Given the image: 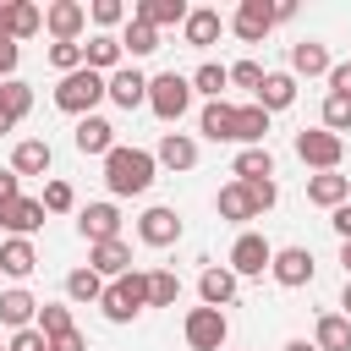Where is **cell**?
Returning <instances> with one entry per match:
<instances>
[{
    "label": "cell",
    "instance_id": "cell-1",
    "mask_svg": "<svg viewBox=\"0 0 351 351\" xmlns=\"http://www.w3.org/2000/svg\"><path fill=\"white\" fill-rule=\"evenodd\" d=\"M154 170H159V159H154L148 148L115 143V148L104 154V186H110V197H143V192L154 186Z\"/></svg>",
    "mask_w": 351,
    "mask_h": 351
},
{
    "label": "cell",
    "instance_id": "cell-2",
    "mask_svg": "<svg viewBox=\"0 0 351 351\" xmlns=\"http://www.w3.org/2000/svg\"><path fill=\"white\" fill-rule=\"evenodd\" d=\"M104 99H110V77H99V71H88V66L55 82V110H66V115H77V121L93 115Z\"/></svg>",
    "mask_w": 351,
    "mask_h": 351
},
{
    "label": "cell",
    "instance_id": "cell-3",
    "mask_svg": "<svg viewBox=\"0 0 351 351\" xmlns=\"http://www.w3.org/2000/svg\"><path fill=\"white\" fill-rule=\"evenodd\" d=\"M99 307H104V318H110V324H132V318L148 307V269H132V274L110 280V285H104V296H99Z\"/></svg>",
    "mask_w": 351,
    "mask_h": 351
},
{
    "label": "cell",
    "instance_id": "cell-4",
    "mask_svg": "<svg viewBox=\"0 0 351 351\" xmlns=\"http://www.w3.org/2000/svg\"><path fill=\"white\" fill-rule=\"evenodd\" d=\"M186 104H192V77H181V71H159V77H148V110L159 115V121H181L186 115Z\"/></svg>",
    "mask_w": 351,
    "mask_h": 351
},
{
    "label": "cell",
    "instance_id": "cell-5",
    "mask_svg": "<svg viewBox=\"0 0 351 351\" xmlns=\"http://www.w3.org/2000/svg\"><path fill=\"white\" fill-rule=\"evenodd\" d=\"M296 159L313 165L318 176H324V170H340V159H346V137H335V132H324V126H313V132L302 126V132H296Z\"/></svg>",
    "mask_w": 351,
    "mask_h": 351
},
{
    "label": "cell",
    "instance_id": "cell-6",
    "mask_svg": "<svg viewBox=\"0 0 351 351\" xmlns=\"http://www.w3.org/2000/svg\"><path fill=\"white\" fill-rule=\"evenodd\" d=\"M269 263H274V247L258 230H241L230 241V274L236 280H258V274H269Z\"/></svg>",
    "mask_w": 351,
    "mask_h": 351
},
{
    "label": "cell",
    "instance_id": "cell-7",
    "mask_svg": "<svg viewBox=\"0 0 351 351\" xmlns=\"http://www.w3.org/2000/svg\"><path fill=\"white\" fill-rule=\"evenodd\" d=\"M181 329H186V346H192V351H219V346L230 340V318H225L219 307H192Z\"/></svg>",
    "mask_w": 351,
    "mask_h": 351
},
{
    "label": "cell",
    "instance_id": "cell-8",
    "mask_svg": "<svg viewBox=\"0 0 351 351\" xmlns=\"http://www.w3.org/2000/svg\"><path fill=\"white\" fill-rule=\"evenodd\" d=\"M269 274H274V285H285V291H302V285H313L318 263H313V252H307V247H274V263H269Z\"/></svg>",
    "mask_w": 351,
    "mask_h": 351
},
{
    "label": "cell",
    "instance_id": "cell-9",
    "mask_svg": "<svg viewBox=\"0 0 351 351\" xmlns=\"http://www.w3.org/2000/svg\"><path fill=\"white\" fill-rule=\"evenodd\" d=\"M44 27H49L55 44H77L82 27H88V5L82 0H55V5H44Z\"/></svg>",
    "mask_w": 351,
    "mask_h": 351
},
{
    "label": "cell",
    "instance_id": "cell-10",
    "mask_svg": "<svg viewBox=\"0 0 351 351\" xmlns=\"http://www.w3.org/2000/svg\"><path fill=\"white\" fill-rule=\"evenodd\" d=\"M77 236H82L88 247L115 241V236H121V208H115V203H88V208H77Z\"/></svg>",
    "mask_w": 351,
    "mask_h": 351
},
{
    "label": "cell",
    "instance_id": "cell-11",
    "mask_svg": "<svg viewBox=\"0 0 351 351\" xmlns=\"http://www.w3.org/2000/svg\"><path fill=\"white\" fill-rule=\"evenodd\" d=\"M137 241H143V247H176V241H181V214L165 208V203H154V208L137 219Z\"/></svg>",
    "mask_w": 351,
    "mask_h": 351
},
{
    "label": "cell",
    "instance_id": "cell-12",
    "mask_svg": "<svg viewBox=\"0 0 351 351\" xmlns=\"http://www.w3.org/2000/svg\"><path fill=\"white\" fill-rule=\"evenodd\" d=\"M230 27H236L241 44H263L269 27H274V5H269V0H241L236 16H230Z\"/></svg>",
    "mask_w": 351,
    "mask_h": 351
},
{
    "label": "cell",
    "instance_id": "cell-13",
    "mask_svg": "<svg viewBox=\"0 0 351 351\" xmlns=\"http://www.w3.org/2000/svg\"><path fill=\"white\" fill-rule=\"evenodd\" d=\"M38 307H44V302H38L33 291H22V285L0 291V324H5L11 335H16V329H33V324H38Z\"/></svg>",
    "mask_w": 351,
    "mask_h": 351
},
{
    "label": "cell",
    "instance_id": "cell-14",
    "mask_svg": "<svg viewBox=\"0 0 351 351\" xmlns=\"http://www.w3.org/2000/svg\"><path fill=\"white\" fill-rule=\"evenodd\" d=\"M121 60H126V49H121V33H93V38L82 44V66H88V71H99V77L121 71Z\"/></svg>",
    "mask_w": 351,
    "mask_h": 351
},
{
    "label": "cell",
    "instance_id": "cell-15",
    "mask_svg": "<svg viewBox=\"0 0 351 351\" xmlns=\"http://www.w3.org/2000/svg\"><path fill=\"white\" fill-rule=\"evenodd\" d=\"M88 269L99 280H121V274H132V247L121 236L115 241H99V247H88Z\"/></svg>",
    "mask_w": 351,
    "mask_h": 351
},
{
    "label": "cell",
    "instance_id": "cell-16",
    "mask_svg": "<svg viewBox=\"0 0 351 351\" xmlns=\"http://www.w3.org/2000/svg\"><path fill=\"white\" fill-rule=\"evenodd\" d=\"M197 296H203V307H230L236 302V274H230V263H208L203 274H197Z\"/></svg>",
    "mask_w": 351,
    "mask_h": 351
},
{
    "label": "cell",
    "instance_id": "cell-17",
    "mask_svg": "<svg viewBox=\"0 0 351 351\" xmlns=\"http://www.w3.org/2000/svg\"><path fill=\"white\" fill-rule=\"evenodd\" d=\"M335 60H329V44L318 38H296L291 44V77H329Z\"/></svg>",
    "mask_w": 351,
    "mask_h": 351
},
{
    "label": "cell",
    "instance_id": "cell-18",
    "mask_svg": "<svg viewBox=\"0 0 351 351\" xmlns=\"http://www.w3.org/2000/svg\"><path fill=\"white\" fill-rule=\"evenodd\" d=\"M307 203H318V208H340V203H351V176H340V170H324V176H307Z\"/></svg>",
    "mask_w": 351,
    "mask_h": 351
},
{
    "label": "cell",
    "instance_id": "cell-19",
    "mask_svg": "<svg viewBox=\"0 0 351 351\" xmlns=\"http://www.w3.org/2000/svg\"><path fill=\"white\" fill-rule=\"evenodd\" d=\"M38 225H44V197H16V203L0 208V230H11V236H27L33 241Z\"/></svg>",
    "mask_w": 351,
    "mask_h": 351
},
{
    "label": "cell",
    "instance_id": "cell-20",
    "mask_svg": "<svg viewBox=\"0 0 351 351\" xmlns=\"http://www.w3.org/2000/svg\"><path fill=\"white\" fill-rule=\"evenodd\" d=\"M219 33H225V16H219L214 5H192V16L181 22V38H186L192 49H208Z\"/></svg>",
    "mask_w": 351,
    "mask_h": 351
},
{
    "label": "cell",
    "instance_id": "cell-21",
    "mask_svg": "<svg viewBox=\"0 0 351 351\" xmlns=\"http://www.w3.org/2000/svg\"><path fill=\"white\" fill-rule=\"evenodd\" d=\"M110 104H121V110H137V104H148V77H143L137 66H121V71H110Z\"/></svg>",
    "mask_w": 351,
    "mask_h": 351
},
{
    "label": "cell",
    "instance_id": "cell-22",
    "mask_svg": "<svg viewBox=\"0 0 351 351\" xmlns=\"http://www.w3.org/2000/svg\"><path fill=\"white\" fill-rule=\"evenodd\" d=\"M71 143H77V154H99V159H104V154L115 148V126H110L104 115H82L77 132H71Z\"/></svg>",
    "mask_w": 351,
    "mask_h": 351
},
{
    "label": "cell",
    "instance_id": "cell-23",
    "mask_svg": "<svg viewBox=\"0 0 351 351\" xmlns=\"http://www.w3.org/2000/svg\"><path fill=\"white\" fill-rule=\"evenodd\" d=\"M49 165H55V148H49L44 137H22V143L11 148V170H16V176H49Z\"/></svg>",
    "mask_w": 351,
    "mask_h": 351
},
{
    "label": "cell",
    "instance_id": "cell-24",
    "mask_svg": "<svg viewBox=\"0 0 351 351\" xmlns=\"http://www.w3.org/2000/svg\"><path fill=\"white\" fill-rule=\"evenodd\" d=\"M214 208H219V219H230V225H252V219H258V203H252V192H247L241 181H225L219 197H214Z\"/></svg>",
    "mask_w": 351,
    "mask_h": 351
},
{
    "label": "cell",
    "instance_id": "cell-25",
    "mask_svg": "<svg viewBox=\"0 0 351 351\" xmlns=\"http://www.w3.org/2000/svg\"><path fill=\"white\" fill-rule=\"evenodd\" d=\"M33 269H38V247H33L27 236H5V241H0V274L27 280Z\"/></svg>",
    "mask_w": 351,
    "mask_h": 351
},
{
    "label": "cell",
    "instance_id": "cell-26",
    "mask_svg": "<svg viewBox=\"0 0 351 351\" xmlns=\"http://www.w3.org/2000/svg\"><path fill=\"white\" fill-rule=\"evenodd\" d=\"M197 132H203L208 143H236V104H225V99L203 104V115H197Z\"/></svg>",
    "mask_w": 351,
    "mask_h": 351
},
{
    "label": "cell",
    "instance_id": "cell-27",
    "mask_svg": "<svg viewBox=\"0 0 351 351\" xmlns=\"http://www.w3.org/2000/svg\"><path fill=\"white\" fill-rule=\"evenodd\" d=\"M154 159H159L165 170H192V165H197V137H186V132H165L159 148H154Z\"/></svg>",
    "mask_w": 351,
    "mask_h": 351
},
{
    "label": "cell",
    "instance_id": "cell-28",
    "mask_svg": "<svg viewBox=\"0 0 351 351\" xmlns=\"http://www.w3.org/2000/svg\"><path fill=\"white\" fill-rule=\"evenodd\" d=\"M27 110H33V82H22V77L0 82V132H11Z\"/></svg>",
    "mask_w": 351,
    "mask_h": 351
},
{
    "label": "cell",
    "instance_id": "cell-29",
    "mask_svg": "<svg viewBox=\"0 0 351 351\" xmlns=\"http://www.w3.org/2000/svg\"><path fill=\"white\" fill-rule=\"evenodd\" d=\"M132 16L148 22V27H181L192 16V5L186 0H143V5H132Z\"/></svg>",
    "mask_w": 351,
    "mask_h": 351
},
{
    "label": "cell",
    "instance_id": "cell-30",
    "mask_svg": "<svg viewBox=\"0 0 351 351\" xmlns=\"http://www.w3.org/2000/svg\"><path fill=\"white\" fill-rule=\"evenodd\" d=\"M252 104H263L269 115H274V110H291V104H296V77H291V71H269L263 88L252 93Z\"/></svg>",
    "mask_w": 351,
    "mask_h": 351
},
{
    "label": "cell",
    "instance_id": "cell-31",
    "mask_svg": "<svg viewBox=\"0 0 351 351\" xmlns=\"http://www.w3.org/2000/svg\"><path fill=\"white\" fill-rule=\"evenodd\" d=\"M263 137H269V110L263 104H236V143L263 148Z\"/></svg>",
    "mask_w": 351,
    "mask_h": 351
},
{
    "label": "cell",
    "instance_id": "cell-32",
    "mask_svg": "<svg viewBox=\"0 0 351 351\" xmlns=\"http://www.w3.org/2000/svg\"><path fill=\"white\" fill-rule=\"evenodd\" d=\"M313 346H318V351H351V318H346V313H318Z\"/></svg>",
    "mask_w": 351,
    "mask_h": 351
},
{
    "label": "cell",
    "instance_id": "cell-33",
    "mask_svg": "<svg viewBox=\"0 0 351 351\" xmlns=\"http://www.w3.org/2000/svg\"><path fill=\"white\" fill-rule=\"evenodd\" d=\"M230 176L236 181H274V154L269 148H241L230 159Z\"/></svg>",
    "mask_w": 351,
    "mask_h": 351
},
{
    "label": "cell",
    "instance_id": "cell-34",
    "mask_svg": "<svg viewBox=\"0 0 351 351\" xmlns=\"http://www.w3.org/2000/svg\"><path fill=\"white\" fill-rule=\"evenodd\" d=\"M225 88H230V66H219V60H203V66L192 71V93H203L208 104H214V99H225Z\"/></svg>",
    "mask_w": 351,
    "mask_h": 351
},
{
    "label": "cell",
    "instance_id": "cell-35",
    "mask_svg": "<svg viewBox=\"0 0 351 351\" xmlns=\"http://www.w3.org/2000/svg\"><path fill=\"white\" fill-rule=\"evenodd\" d=\"M121 49L132 55V60H143V55H154L159 49V27H148V22H126V33H121Z\"/></svg>",
    "mask_w": 351,
    "mask_h": 351
},
{
    "label": "cell",
    "instance_id": "cell-36",
    "mask_svg": "<svg viewBox=\"0 0 351 351\" xmlns=\"http://www.w3.org/2000/svg\"><path fill=\"white\" fill-rule=\"evenodd\" d=\"M176 302H181L176 269H148V307H176Z\"/></svg>",
    "mask_w": 351,
    "mask_h": 351
},
{
    "label": "cell",
    "instance_id": "cell-37",
    "mask_svg": "<svg viewBox=\"0 0 351 351\" xmlns=\"http://www.w3.org/2000/svg\"><path fill=\"white\" fill-rule=\"evenodd\" d=\"M44 27V11L33 5V0H11V38L22 44V38H33Z\"/></svg>",
    "mask_w": 351,
    "mask_h": 351
},
{
    "label": "cell",
    "instance_id": "cell-38",
    "mask_svg": "<svg viewBox=\"0 0 351 351\" xmlns=\"http://www.w3.org/2000/svg\"><path fill=\"white\" fill-rule=\"evenodd\" d=\"M66 296L88 307V302H99V296H104V280H99L93 269H71V274H66Z\"/></svg>",
    "mask_w": 351,
    "mask_h": 351
},
{
    "label": "cell",
    "instance_id": "cell-39",
    "mask_svg": "<svg viewBox=\"0 0 351 351\" xmlns=\"http://www.w3.org/2000/svg\"><path fill=\"white\" fill-rule=\"evenodd\" d=\"M38 329H44L49 340L71 335V329H77V324H71V307H66V302H44V307H38Z\"/></svg>",
    "mask_w": 351,
    "mask_h": 351
},
{
    "label": "cell",
    "instance_id": "cell-40",
    "mask_svg": "<svg viewBox=\"0 0 351 351\" xmlns=\"http://www.w3.org/2000/svg\"><path fill=\"white\" fill-rule=\"evenodd\" d=\"M324 132H351V99L346 93H324Z\"/></svg>",
    "mask_w": 351,
    "mask_h": 351
},
{
    "label": "cell",
    "instance_id": "cell-41",
    "mask_svg": "<svg viewBox=\"0 0 351 351\" xmlns=\"http://www.w3.org/2000/svg\"><path fill=\"white\" fill-rule=\"evenodd\" d=\"M71 208H77L71 181H44V214H71Z\"/></svg>",
    "mask_w": 351,
    "mask_h": 351
},
{
    "label": "cell",
    "instance_id": "cell-42",
    "mask_svg": "<svg viewBox=\"0 0 351 351\" xmlns=\"http://www.w3.org/2000/svg\"><path fill=\"white\" fill-rule=\"evenodd\" d=\"M88 16H93L104 33H110V27H121V22H132V11H126L121 0H93V5H88Z\"/></svg>",
    "mask_w": 351,
    "mask_h": 351
},
{
    "label": "cell",
    "instance_id": "cell-43",
    "mask_svg": "<svg viewBox=\"0 0 351 351\" xmlns=\"http://www.w3.org/2000/svg\"><path fill=\"white\" fill-rule=\"evenodd\" d=\"M49 66H55L60 77L82 71V44H49Z\"/></svg>",
    "mask_w": 351,
    "mask_h": 351
},
{
    "label": "cell",
    "instance_id": "cell-44",
    "mask_svg": "<svg viewBox=\"0 0 351 351\" xmlns=\"http://www.w3.org/2000/svg\"><path fill=\"white\" fill-rule=\"evenodd\" d=\"M263 77H269V71H263L258 60H236V66H230V88H247V93H258V88H263Z\"/></svg>",
    "mask_w": 351,
    "mask_h": 351
},
{
    "label": "cell",
    "instance_id": "cell-45",
    "mask_svg": "<svg viewBox=\"0 0 351 351\" xmlns=\"http://www.w3.org/2000/svg\"><path fill=\"white\" fill-rule=\"evenodd\" d=\"M5 351H49V335L33 324V329H16L11 340H5Z\"/></svg>",
    "mask_w": 351,
    "mask_h": 351
},
{
    "label": "cell",
    "instance_id": "cell-46",
    "mask_svg": "<svg viewBox=\"0 0 351 351\" xmlns=\"http://www.w3.org/2000/svg\"><path fill=\"white\" fill-rule=\"evenodd\" d=\"M241 186L252 192V203H258V214H263V208H274V197H280V186H274V181H241Z\"/></svg>",
    "mask_w": 351,
    "mask_h": 351
},
{
    "label": "cell",
    "instance_id": "cell-47",
    "mask_svg": "<svg viewBox=\"0 0 351 351\" xmlns=\"http://www.w3.org/2000/svg\"><path fill=\"white\" fill-rule=\"evenodd\" d=\"M16 197H22V176H16V170H0V208L16 203Z\"/></svg>",
    "mask_w": 351,
    "mask_h": 351
},
{
    "label": "cell",
    "instance_id": "cell-48",
    "mask_svg": "<svg viewBox=\"0 0 351 351\" xmlns=\"http://www.w3.org/2000/svg\"><path fill=\"white\" fill-rule=\"evenodd\" d=\"M329 93H346V99H351V60H340V66L329 71Z\"/></svg>",
    "mask_w": 351,
    "mask_h": 351
},
{
    "label": "cell",
    "instance_id": "cell-49",
    "mask_svg": "<svg viewBox=\"0 0 351 351\" xmlns=\"http://www.w3.org/2000/svg\"><path fill=\"white\" fill-rule=\"evenodd\" d=\"M16 60H22V49H16V44H0V82L16 77Z\"/></svg>",
    "mask_w": 351,
    "mask_h": 351
},
{
    "label": "cell",
    "instance_id": "cell-50",
    "mask_svg": "<svg viewBox=\"0 0 351 351\" xmlns=\"http://www.w3.org/2000/svg\"><path fill=\"white\" fill-rule=\"evenodd\" d=\"M329 225H335V236H340V241H351V203H340V208L329 214Z\"/></svg>",
    "mask_w": 351,
    "mask_h": 351
},
{
    "label": "cell",
    "instance_id": "cell-51",
    "mask_svg": "<svg viewBox=\"0 0 351 351\" xmlns=\"http://www.w3.org/2000/svg\"><path fill=\"white\" fill-rule=\"evenodd\" d=\"M49 351H88V340H82V329H71V335L49 340Z\"/></svg>",
    "mask_w": 351,
    "mask_h": 351
},
{
    "label": "cell",
    "instance_id": "cell-52",
    "mask_svg": "<svg viewBox=\"0 0 351 351\" xmlns=\"http://www.w3.org/2000/svg\"><path fill=\"white\" fill-rule=\"evenodd\" d=\"M0 44H16L11 38V0H0Z\"/></svg>",
    "mask_w": 351,
    "mask_h": 351
},
{
    "label": "cell",
    "instance_id": "cell-53",
    "mask_svg": "<svg viewBox=\"0 0 351 351\" xmlns=\"http://www.w3.org/2000/svg\"><path fill=\"white\" fill-rule=\"evenodd\" d=\"M340 263H346V280H351V241H340Z\"/></svg>",
    "mask_w": 351,
    "mask_h": 351
},
{
    "label": "cell",
    "instance_id": "cell-54",
    "mask_svg": "<svg viewBox=\"0 0 351 351\" xmlns=\"http://www.w3.org/2000/svg\"><path fill=\"white\" fill-rule=\"evenodd\" d=\"M285 351H318V346H313V340H291Z\"/></svg>",
    "mask_w": 351,
    "mask_h": 351
},
{
    "label": "cell",
    "instance_id": "cell-55",
    "mask_svg": "<svg viewBox=\"0 0 351 351\" xmlns=\"http://www.w3.org/2000/svg\"><path fill=\"white\" fill-rule=\"evenodd\" d=\"M340 307H346V318H351V280H346V296H340Z\"/></svg>",
    "mask_w": 351,
    "mask_h": 351
},
{
    "label": "cell",
    "instance_id": "cell-56",
    "mask_svg": "<svg viewBox=\"0 0 351 351\" xmlns=\"http://www.w3.org/2000/svg\"><path fill=\"white\" fill-rule=\"evenodd\" d=\"M0 351H5V346H0Z\"/></svg>",
    "mask_w": 351,
    "mask_h": 351
}]
</instances>
